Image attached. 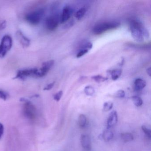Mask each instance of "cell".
I'll list each match as a JSON object with an SVG mask.
<instances>
[{"label":"cell","mask_w":151,"mask_h":151,"mask_svg":"<svg viewBox=\"0 0 151 151\" xmlns=\"http://www.w3.org/2000/svg\"><path fill=\"white\" fill-rule=\"evenodd\" d=\"M62 94H63V92H62V91H58L54 96V100H56L57 102H58L61 98Z\"/></svg>","instance_id":"25"},{"label":"cell","mask_w":151,"mask_h":151,"mask_svg":"<svg viewBox=\"0 0 151 151\" xmlns=\"http://www.w3.org/2000/svg\"><path fill=\"white\" fill-rule=\"evenodd\" d=\"M102 137L105 141L108 142L113 139L114 137V134H113V132H111V131L106 130L102 134Z\"/></svg>","instance_id":"14"},{"label":"cell","mask_w":151,"mask_h":151,"mask_svg":"<svg viewBox=\"0 0 151 151\" xmlns=\"http://www.w3.org/2000/svg\"><path fill=\"white\" fill-rule=\"evenodd\" d=\"M20 101L24 103L23 113L24 116L30 120L35 119L37 111L34 105L26 98H22L20 99Z\"/></svg>","instance_id":"3"},{"label":"cell","mask_w":151,"mask_h":151,"mask_svg":"<svg viewBox=\"0 0 151 151\" xmlns=\"http://www.w3.org/2000/svg\"><path fill=\"white\" fill-rule=\"evenodd\" d=\"M72 13V10L70 7L66 6L64 8L60 17V21L61 23H64L68 21L71 17Z\"/></svg>","instance_id":"9"},{"label":"cell","mask_w":151,"mask_h":151,"mask_svg":"<svg viewBox=\"0 0 151 151\" xmlns=\"http://www.w3.org/2000/svg\"><path fill=\"white\" fill-rule=\"evenodd\" d=\"M88 51L87 49H81L79 53H78L77 54L76 57L77 58L81 57L85 55V54H86L87 53H88Z\"/></svg>","instance_id":"27"},{"label":"cell","mask_w":151,"mask_h":151,"mask_svg":"<svg viewBox=\"0 0 151 151\" xmlns=\"http://www.w3.org/2000/svg\"><path fill=\"white\" fill-rule=\"evenodd\" d=\"M146 85V82L142 79H137L134 82V86L136 91H139L142 90L145 87Z\"/></svg>","instance_id":"13"},{"label":"cell","mask_w":151,"mask_h":151,"mask_svg":"<svg viewBox=\"0 0 151 151\" xmlns=\"http://www.w3.org/2000/svg\"><path fill=\"white\" fill-rule=\"evenodd\" d=\"M78 123L79 125L81 128H83L86 126L87 123V117L83 114L79 115L78 118Z\"/></svg>","instance_id":"17"},{"label":"cell","mask_w":151,"mask_h":151,"mask_svg":"<svg viewBox=\"0 0 151 151\" xmlns=\"http://www.w3.org/2000/svg\"><path fill=\"white\" fill-rule=\"evenodd\" d=\"M12 45V38L10 35H7L3 36L0 44V58L5 56L11 49Z\"/></svg>","instance_id":"5"},{"label":"cell","mask_w":151,"mask_h":151,"mask_svg":"<svg viewBox=\"0 0 151 151\" xmlns=\"http://www.w3.org/2000/svg\"><path fill=\"white\" fill-rule=\"evenodd\" d=\"M92 79L95 81L97 83H101V82H104L107 80L108 79V78H106L100 75H97V76H94L92 77Z\"/></svg>","instance_id":"21"},{"label":"cell","mask_w":151,"mask_h":151,"mask_svg":"<svg viewBox=\"0 0 151 151\" xmlns=\"http://www.w3.org/2000/svg\"><path fill=\"white\" fill-rule=\"evenodd\" d=\"M130 28L132 37L138 42H142L144 40V37H149L148 31L139 21L132 20L130 23Z\"/></svg>","instance_id":"1"},{"label":"cell","mask_w":151,"mask_h":151,"mask_svg":"<svg viewBox=\"0 0 151 151\" xmlns=\"http://www.w3.org/2000/svg\"><path fill=\"white\" fill-rule=\"evenodd\" d=\"M8 94L7 92L0 90V98L4 100H6L8 98Z\"/></svg>","instance_id":"24"},{"label":"cell","mask_w":151,"mask_h":151,"mask_svg":"<svg viewBox=\"0 0 151 151\" xmlns=\"http://www.w3.org/2000/svg\"><path fill=\"white\" fill-rule=\"evenodd\" d=\"M111 76V78L113 80H116L121 76L122 71L120 69L114 70L110 72Z\"/></svg>","instance_id":"15"},{"label":"cell","mask_w":151,"mask_h":151,"mask_svg":"<svg viewBox=\"0 0 151 151\" xmlns=\"http://www.w3.org/2000/svg\"><path fill=\"white\" fill-rule=\"evenodd\" d=\"M121 138L122 140L125 142H130L133 141L134 139L133 135L129 133L121 134Z\"/></svg>","instance_id":"16"},{"label":"cell","mask_w":151,"mask_h":151,"mask_svg":"<svg viewBox=\"0 0 151 151\" xmlns=\"http://www.w3.org/2000/svg\"><path fill=\"white\" fill-rule=\"evenodd\" d=\"M16 36L18 41L23 47H28L30 45V41L23 34L22 32L18 30L16 32Z\"/></svg>","instance_id":"11"},{"label":"cell","mask_w":151,"mask_h":151,"mask_svg":"<svg viewBox=\"0 0 151 151\" xmlns=\"http://www.w3.org/2000/svg\"><path fill=\"white\" fill-rule=\"evenodd\" d=\"M80 140L81 145L84 149L87 150H91V142L89 136L83 134L81 137Z\"/></svg>","instance_id":"12"},{"label":"cell","mask_w":151,"mask_h":151,"mask_svg":"<svg viewBox=\"0 0 151 151\" xmlns=\"http://www.w3.org/2000/svg\"><path fill=\"white\" fill-rule=\"evenodd\" d=\"M54 62L53 60H51L43 62L41 68L38 69V78H42L46 76L47 73L49 72L50 70L53 66Z\"/></svg>","instance_id":"8"},{"label":"cell","mask_w":151,"mask_h":151,"mask_svg":"<svg viewBox=\"0 0 151 151\" xmlns=\"http://www.w3.org/2000/svg\"><path fill=\"white\" fill-rule=\"evenodd\" d=\"M132 99L133 101V103L136 106L139 107L142 106L143 104V100L140 97L137 96H134L132 97Z\"/></svg>","instance_id":"19"},{"label":"cell","mask_w":151,"mask_h":151,"mask_svg":"<svg viewBox=\"0 0 151 151\" xmlns=\"http://www.w3.org/2000/svg\"><path fill=\"white\" fill-rule=\"evenodd\" d=\"M86 12H87V9L85 8H82L80 9L79 10H78V11L77 12L75 16L78 20H80L84 16Z\"/></svg>","instance_id":"18"},{"label":"cell","mask_w":151,"mask_h":151,"mask_svg":"<svg viewBox=\"0 0 151 151\" xmlns=\"http://www.w3.org/2000/svg\"><path fill=\"white\" fill-rule=\"evenodd\" d=\"M54 83L55 82H54L53 83H51L47 85L43 89V90L45 91H49V90H51L54 86Z\"/></svg>","instance_id":"29"},{"label":"cell","mask_w":151,"mask_h":151,"mask_svg":"<svg viewBox=\"0 0 151 151\" xmlns=\"http://www.w3.org/2000/svg\"><path fill=\"white\" fill-rule=\"evenodd\" d=\"M6 26V21H3L1 24H0V30L5 29Z\"/></svg>","instance_id":"31"},{"label":"cell","mask_w":151,"mask_h":151,"mask_svg":"<svg viewBox=\"0 0 151 151\" xmlns=\"http://www.w3.org/2000/svg\"><path fill=\"white\" fill-rule=\"evenodd\" d=\"M4 131V126L1 123H0V139L1 138V137L3 135Z\"/></svg>","instance_id":"30"},{"label":"cell","mask_w":151,"mask_h":151,"mask_svg":"<svg viewBox=\"0 0 151 151\" xmlns=\"http://www.w3.org/2000/svg\"><path fill=\"white\" fill-rule=\"evenodd\" d=\"M84 92L87 95L92 96L95 94V91L92 86H88L85 88Z\"/></svg>","instance_id":"20"},{"label":"cell","mask_w":151,"mask_h":151,"mask_svg":"<svg viewBox=\"0 0 151 151\" xmlns=\"http://www.w3.org/2000/svg\"><path fill=\"white\" fill-rule=\"evenodd\" d=\"M59 16L57 14H53L47 18L45 20L46 28L50 31H53L57 28L59 24Z\"/></svg>","instance_id":"7"},{"label":"cell","mask_w":151,"mask_h":151,"mask_svg":"<svg viewBox=\"0 0 151 151\" xmlns=\"http://www.w3.org/2000/svg\"><path fill=\"white\" fill-rule=\"evenodd\" d=\"M38 69L37 68L20 70L17 72L14 79L24 80L28 77L38 78Z\"/></svg>","instance_id":"6"},{"label":"cell","mask_w":151,"mask_h":151,"mask_svg":"<svg viewBox=\"0 0 151 151\" xmlns=\"http://www.w3.org/2000/svg\"><path fill=\"white\" fill-rule=\"evenodd\" d=\"M120 24L117 22H106L102 23L95 25L93 28V32L95 34L100 35L110 29L117 28Z\"/></svg>","instance_id":"4"},{"label":"cell","mask_w":151,"mask_h":151,"mask_svg":"<svg viewBox=\"0 0 151 151\" xmlns=\"http://www.w3.org/2000/svg\"><path fill=\"white\" fill-rule=\"evenodd\" d=\"M146 72H147V73L148 74V75L150 76H151V68H148L147 69V70H146Z\"/></svg>","instance_id":"32"},{"label":"cell","mask_w":151,"mask_h":151,"mask_svg":"<svg viewBox=\"0 0 151 151\" xmlns=\"http://www.w3.org/2000/svg\"><path fill=\"white\" fill-rule=\"evenodd\" d=\"M45 9L40 8L33 10L26 15L25 20L28 22L33 25H37L40 23L45 16Z\"/></svg>","instance_id":"2"},{"label":"cell","mask_w":151,"mask_h":151,"mask_svg":"<svg viewBox=\"0 0 151 151\" xmlns=\"http://www.w3.org/2000/svg\"><path fill=\"white\" fill-rule=\"evenodd\" d=\"M92 47H93L92 43L90 42H88L82 46V49H87L89 50L92 49Z\"/></svg>","instance_id":"26"},{"label":"cell","mask_w":151,"mask_h":151,"mask_svg":"<svg viewBox=\"0 0 151 151\" xmlns=\"http://www.w3.org/2000/svg\"><path fill=\"white\" fill-rule=\"evenodd\" d=\"M142 131L144 133V134L146 135L147 137L149 138V139H151V131L150 129L147 128L146 126L144 125H143L141 127Z\"/></svg>","instance_id":"23"},{"label":"cell","mask_w":151,"mask_h":151,"mask_svg":"<svg viewBox=\"0 0 151 151\" xmlns=\"http://www.w3.org/2000/svg\"><path fill=\"white\" fill-rule=\"evenodd\" d=\"M118 114L116 111L111 112L109 114V117L107 121V128L110 129L113 126H114L118 122Z\"/></svg>","instance_id":"10"},{"label":"cell","mask_w":151,"mask_h":151,"mask_svg":"<svg viewBox=\"0 0 151 151\" xmlns=\"http://www.w3.org/2000/svg\"><path fill=\"white\" fill-rule=\"evenodd\" d=\"M115 96L117 98H123L125 96V92L123 90H119L116 93Z\"/></svg>","instance_id":"28"},{"label":"cell","mask_w":151,"mask_h":151,"mask_svg":"<svg viewBox=\"0 0 151 151\" xmlns=\"http://www.w3.org/2000/svg\"><path fill=\"white\" fill-rule=\"evenodd\" d=\"M113 107V103L112 102H108L104 103L103 105V111L107 112L110 111L112 109Z\"/></svg>","instance_id":"22"}]
</instances>
